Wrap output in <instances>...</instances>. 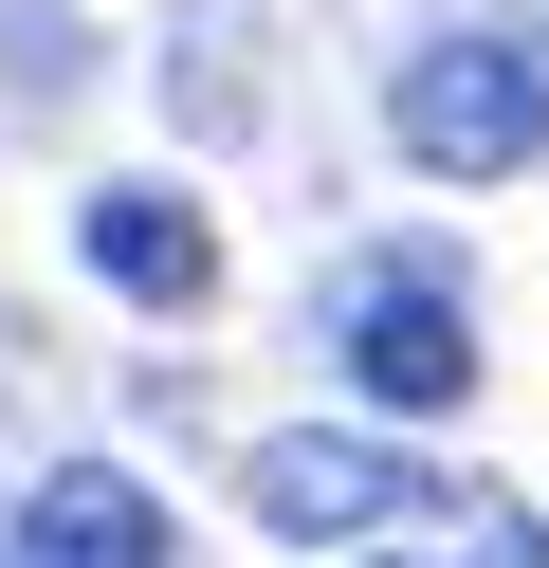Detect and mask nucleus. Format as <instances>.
<instances>
[{
    "mask_svg": "<svg viewBox=\"0 0 549 568\" xmlns=\"http://www.w3.org/2000/svg\"><path fill=\"white\" fill-rule=\"evenodd\" d=\"M385 129H403V165L421 184H512V165L549 148V74L512 38H421L385 74Z\"/></svg>",
    "mask_w": 549,
    "mask_h": 568,
    "instance_id": "nucleus-1",
    "label": "nucleus"
},
{
    "mask_svg": "<svg viewBox=\"0 0 549 568\" xmlns=\"http://www.w3.org/2000/svg\"><path fill=\"white\" fill-rule=\"evenodd\" d=\"M329 348H348V385H366L385 422L476 404V312H458V275H439V257H366L348 312H329Z\"/></svg>",
    "mask_w": 549,
    "mask_h": 568,
    "instance_id": "nucleus-2",
    "label": "nucleus"
},
{
    "mask_svg": "<svg viewBox=\"0 0 549 568\" xmlns=\"http://www.w3.org/2000/svg\"><path fill=\"white\" fill-rule=\"evenodd\" d=\"M421 458L403 440H348V422H275L256 440V531H293V550H348V531H385V514H421Z\"/></svg>",
    "mask_w": 549,
    "mask_h": 568,
    "instance_id": "nucleus-3",
    "label": "nucleus"
},
{
    "mask_svg": "<svg viewBox=\"0 0 549 568\" xmlns=\"http://www.w3.org/2000/svg\"><path fill=\"white\" fill-rule=\"evenodd\" d=\"M73 257H92L129 312H202L220 294V221L183 184H92V202H73Z\"/></svg>",
    "mask_w": 549,
    "mask_h": 568,
    "instance_id": "nucleus-4",
    "label": "nucleus"
},
{
    "mask_svg": "<svg viewBox=\"0 0 549 568\" xmlns=\"http://www.w3.org/2000/svg\"><path fill=\"white\" fill-rule=\"evenodd\" d=\"M19 568H165V495L110 477V458H73V477L19 495Z\"/></svg>",
    "mask_w": 549,
    "mask_h": 568,
    "instance_id": "nucleus-5",
    "label": "nucleus"
},
{
    "mask_svg": "<svg viewBox=\"0 0 549 568\" xmlns=\"http://www.w3.org/2000/svg\"><path fill=\"white\" fill-rule=\"evenodd\" d=\"M165 92H183L202 129H238V111H256V92H238V38H183V55H165Z\"/></svg>",
    "mask_w": 549,
    "mask_h": 568,
    "instance_id": "nucleus-6",
    "label": "nucleus"
}]
</instances>
